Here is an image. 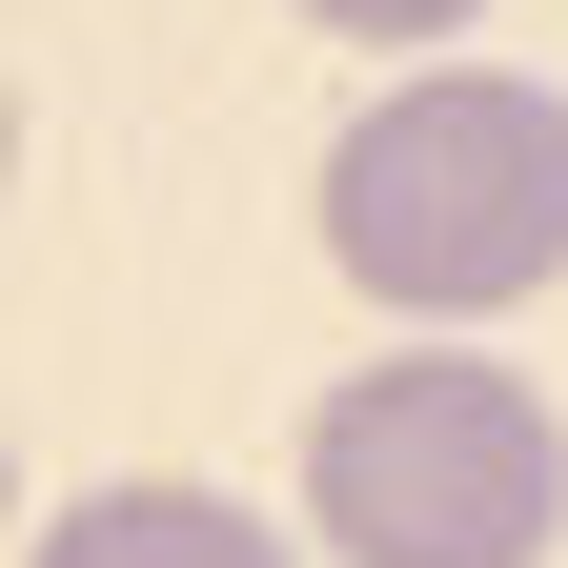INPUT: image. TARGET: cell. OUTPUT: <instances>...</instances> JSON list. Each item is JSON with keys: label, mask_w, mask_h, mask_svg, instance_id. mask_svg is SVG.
Returning a JSON list of instances; mask_svg holds the SVG:
<instances>
[{"label": "cell", "mask_w": 568, "mask_h": 568, "mask_svg": "<svg viewBox=\"0 0 568 568\" xmlns=\"http://www.w3.org/2000/svg\"><path fill=\"white\" fill-rule=\"evenodd\" d=\"M325 264L386 325H508L568 284V102L528 61H406L325 142Z\"/></svg>", "instance_id": "obj_1"}, {"label": "cell", "mask_w": 568, "mask_h": 568, "mask_svg": "<svg viewBox=\"0 0 568 568\" xmlns=\"http://www.w3.org/2000/svg\"><path fill=\"white\" fill-rule=\"evenodd\" d=\"M0 528H21V447H0Z\"/></svg>", "instance_id": "obj_5"}, {"label": "cell", "mask_w": 568, "mask_h": 568, "mask_svg": "<svg viewBox=\"0 0 568 568\" xmlns=\"http://www.w3.org/2000/svg\"><path fill=\"white\" fill-rule=\"evenodd\" d=\"M21 568H305L244 487H183V467H142V487H82Z\"/></svg>", "instance_id": "obj_3"}, {"label": "cell", "mask_w": 568, "mask_h": 568, "mask_svg": "<svg viewBox=\"0 0 568 568\" xmlns=\"http://www.w3.org/2000/svg\"><path fill=\"white\" fill-rule=\"evenodd\" d=\"M305 528L345 568H548L568 548V406L487 366L467 325H406L386 366L305 406Z\"/></svg>", "instance_id": "obj_2"}, {"label": "cell", "mask_w": 568, "mask_h": 568, "mask_svg": "<svg viewBox=\"0 0 568 568\" xmlns=\"http://www.w3.org/2000/svg\"><path fill=\"white\" fill-rule=\"evenodd\" d=\"M0 183H21V102H0Z\"/></svg>", "instance_id": "obj_6"}, {"label": "cell", "mask_w": 568, "mask_h": 568, "mask_svg": "<svg viewBox=\"0 0 568 568\" xmlns=\"http://www.w3.org/2000/svg\"><path fill=\"white\" fill-rule=\"evenodd\" d=\"M305 21H325V41H467L487 0H305Z\"/></svg>", "instance_id": "obj_4"}]
</instances>
